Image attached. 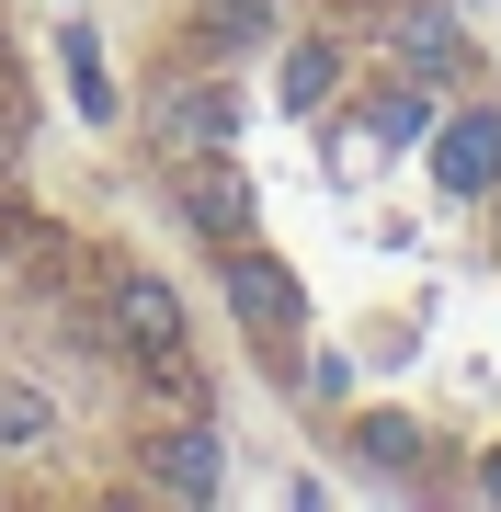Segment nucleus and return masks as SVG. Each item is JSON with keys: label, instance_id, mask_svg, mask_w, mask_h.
Returning a JSON list of instances; mask_svg holds the SVG:
<instances>
[{"label": "nucleus", "instance_id": "f03ea898", "mask_svg": "<svg viewBox=\"0 0 501 512\" xmlns=\"http://www.w3.org/2000/svg\"><path fill=\"white\" fill-rule=\"evenodd\" d=\"M228 308H240L262 342H285V330H297V285L274 274V262H251V251H228Z\"/></svg>", "mask_w": 501, "mask_h": 512}, {"label": "nucleus", "instance_id": "20e7f679", "mask_svg": "<svg viewBox=\"0 0 501 512\" xmlns=\"http://www.w3.org/2000/svg\"><path fill=\"white\" fill-rule=\"evenodd\" d=\"M479 490H490V501H501V456H490V467H479Z\"/></svg>", "mask_w": 501, "mask_h": 512}, {"label": "nucleus", "instance_id": "7ed1b4c3", "mask_svg": "<svg viewBox=\"0 0 501 512\" xmlns=\"http://www.w3.org/2000/svg\"><path fill=\"white\" fill-rule=\"evenodd\" d=\"M410 57H422V69H445V57H456V23H445V12H410Z\"/></svg>", "mask_w": 501, "mask_h": 512}, {"label": "nucleus", "instance_id": "f257e3e1", "mask_svg": "<svg viewBox=\"0 0 501 512\" xmlns=\"http://www.w3.org/2000/svg\"><path fill=\"white\" fill-rule=\"evenodd\" d=\"M433 183L445 194H490L501 183V114H456V126L433 137Z\"/></svg>", "mask_w": 501, "mask_h": 512}]
</instances>
